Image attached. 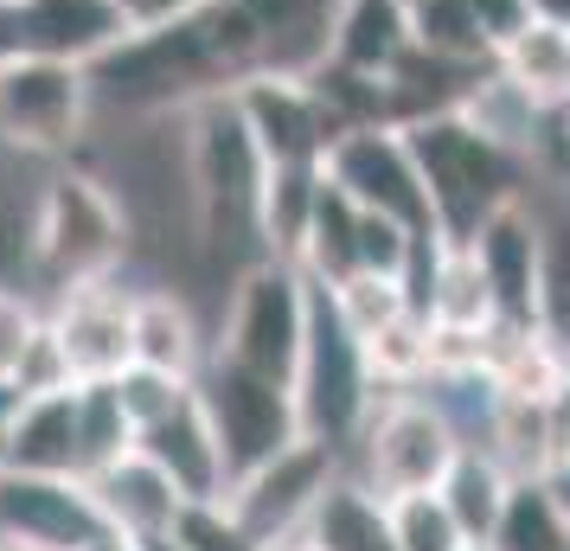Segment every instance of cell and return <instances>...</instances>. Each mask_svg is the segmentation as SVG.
I'll list each match as a JSON object with an SVG mask.
<instances>
[{
    "label": "cell",
    "mask_w": 570,
    "mask_h": 551,
    "mask_svg": "<svg viewBox=\"0 0 570 551\" xmlns=\"http://www.w3.org/2000/svg\"><path fill=\"white\" fill-rule=\"evenodd\" d=\"M129 237L135 218L122 193L83 167H65L32 199V283H46L52 295L109 283L129 257Z\"/></svg>",
    "instance_id": "cell-1"
},
{
    "label": "cell",
    "mask_w": 570,
    "mask_h": 551,
    "mask_svg": "<svg viewBox=\"0 0 570 551\" xmlns=\"http://www.w3.org/2000/svg\"><path fill=\"white\" fill-rule=\"evenodd\" d=\"M404 141L416 155L423 193H430V218H436L442 244H468L474 225L493 206L519 199L513 186V148H500L493 135H481L462 109H436L404 122Z\"/></svg>",
    "instance_id": "cell-2"
},
{
    "label": "cell",
    "mask_w": 570,
    "mask_h": 551,
    "mask_svg": "<svg viewBox=\"0 0 570 551\" xmlns=\"http://www.w3.org/2000/svg\"><path fill=\"white\" fill-rule=\"evenodd\" d=\"M308 308H314V283L302 276V263L288 257L244 263L232 295H225V321H218L212 353H225V360L263 372L276 385H295L302 341H308Z\"/></svg>",
    "instance_id": "cell-3"
},
{
    "label": "cell",
    "mask_w": 570,
    "mask_h": 551,
    "mask_svg": "<svg viewBox=\"0 0 570 551\" xmlns=\"http://www.w3.org/2000/svg\"><path fill=\"white\" fill-rule=\"evenodd\" d=\"M353 443H360V481L379 500L436 494L449 462L462 455V423L449 417L442 397L379 392Z\"/></svg>",
    "instance_id": "cell-4"
},
{
    "label": "cell",
    "mask_w": 570,
    "mask_h": 551,
    "mask_svg": "<svg viewBox=\"0 0 570 551\" xmlns=\"http://www.w3.org/2000/svg\"><path fill=\"white\" fill-rule=\"evenodd\" d=\"M90 71L39 52H0V148L32 160L71 155L90 129Z\"/></svg>",
    "instance_id": "cell-5"
},
{
    "label": "cell",
    "mask_w": 570,
    "mask_h": 551,
    "mask_svg": "<svg viewBox=\"0 0 570 551\" xmlns=\"http://www.w3.org/2000/svg\"><path fill=\"white\" fill-rule=\"evenodd\" d=\"M288 392H295L302 430L321 436V443H334V449H346L360 436L365 411H372V397H379L372 372H365V346L340 327L327 289H314L308 341H302V366H295V385H288Z\"/></svg>",
    "instance_id": "cell-6"
},
{
    "label": "cell",
    "mask_w": 570,
    "mask_h": 551,
    "mask_svg": "<svg viewBox=\"0 0 570 551\" xmlns=\"http://www.w3.org/2000/svg\"><path fill=\"white\" fill-rule=\"evenodd\" d=\"M193 397H199V411H206L232 474L257 469L263 455H276L283 443L302 436L295 392L276 385V378H263V372H250V366H237V360H225V353H206V366L193 378Z\"/></svg>",
    "instance_id": "cell-7"
},
{
    "label": "cell",
    "mask_w": 570,
    "mask_h": 551,
    "mask_svg": "<svg viewBox=\"0 0 570 551\" xmlns=\"http://www.w3.org/2000/svg\"><path fill=\"white\" fill-rule=\"evenodd\" d=\"M334 474H340V449L302 430L295 443H283L276 455H263L257 469L232 474V488H225V513H232L257 545L302 539L314 500L327 494Z\"/></svg>",
    "instance_id": "cell-8"
},
{
    "label": "cell",
    "mask_w": 570,
    "mask_h": 551,
    "mask_svg": "<svg viewBox=\"0 0 570 551\" xmlns=\"http://www.w3.org/2000/svg\"><path fill=\"white\" fill-rule=\"evenodd\" d=\"M321 174L360 211H385L404 232L436 237L430 193H423V174H416V155H411V141H404V129H391V122H353V129H340L334 148L321 155Z\"/></svg>",
    "instance_id": "cell-9"
},
{
    "label": "cell",
    "mask_w": 570,
    "mask_h": 551,
    "mask_svg": "<svg viewBox=\"0 0 570 551\" xmlns=\"http://www.w3.org/2000/svg\"><path fill=\"white\" fill-rule=\"evenodd\" d=\"M237 116H244V129L257 141L263 167H321V155L334 148V135L346 129L340 122V109L321 97V83L314 78H257L232 90Z\"/></svg>",
    "instance_id": "cell-10"
},
{
    "label": "cell",
    "mask_w": 570,
    "mask_h": 551,
    "mask_svg": "<svg viewBox=\"0 0 570 551\" xmlns=\"http://www.w3.org/2000/svg\"><path fill=\"white\" fill-rule=\"evenodd\" d=\"M0 532L39 551H83L109 532L83 474H0Z\"/></svg>",
    "instance_id": "cell-11"
},
{
    "label": "cell",
    "mask_w": 570,
    "mask_h": 551,
    "mask_svg": "<svg viewBox=\"0 0 570 551\" xmlns=\"http://www.w3.org/2000/svg\"><path fill=\"white\" fill-rule=\"evenodd\" d=\"M116 39H129V20L116 13V0H20V7H0V52L97 65Z\"/></svg>",
    "instance_id": "cell-12"
},
{
    "label": "cell",
    "mask_w": 570,
    "mask_h": 551,
    "mask_svg": "<svg viewBox=\"0 0 570 551\" xmlns=\"http://www.w3.org/2000/svg\"><path fill=\"white\" fill-rule=\"evenodd\" d=\"M539 232L544 225L525 211V199H507L468 237V257L488 276L500 327H532L539 321Z\"/></svg>",
    "instance_id": "cell-13"
},
{
    "label": "cell",
    "mask_w": 570,
    "mask_h": 551,
    "mask_svg": "<svg viewBox=\"0 0 570 551\" xmlns=\"http://www.w3.org/2000/svg\"><path fill=\"white\" fill-rule=\"evenodd\" d=\"M46 321H52L78 385H104V378H116L129 366V289H116V276L52 295Z\"/></svg>",
    "instance_id": "cell-14"
},
{
    "label": "cell",
    "mask_w": 570,
    "mask_h": 551,
    "mask_svg": "<svg viewBox=\"0 0 570 551\" xmlns=\"http://www.w3.org/2000/svg\"><path fill=\"white\" fill-rule=\"evenodd\" d=\"M83 481H90V494H97V506H104L109 532H122V539H135V545H160V539L174 532V520H180V506H186L180 488H174L141 449H122L116 462L90 469Z\"/></svg>",
    "instance_id": "cell-15"
},
{
    "label": "cell",
    "mask_w": 570,
    "mask_h": 551,
    "mask_svg": "<svg viewBox=\"0 0 570 551\" xmlns=\"http://www.w3.org/2000/svg\"><path fill=\"white\" fill-rule=\"evenodd\" d=\"M135 449H141V455L180 488V500H225V488H232L225 449H218V436H212L199 397H186L174 417H160L155 430H141Z\"/></svg>",
    "instance_id": "cell-16"
},
{
    "label": "cell",
    "mask_w": 570,
    "mask_h": 551,
    "mask_svg": "<svg viewBox=\"0 0 570 551\" xmlns=\"http://www.w3.org/2000/svg\"><path fill=\"white\" fill-rule=\"evenodd\" d=\"M206 334L186 308L180 289H135L129 295V360L135 366L174 372V378H199L206 366Z\"/></svg>",
    "instance_id": "cell-17"
},
{
    "label": "cell",
    "mask_w": 570,
    "mask_h": 551,
    "mask_svg": "<svg viewBox=\"0 0 570 551\" xmlns=\"http://www.w3.org/2000/svg\"><path fill=\"white\" fill-rule=\"evenodd\" d=\"M7 469L20 474H83L78 443V385L46 397H20L7 417Z\"/></svg>",
    "instance_id": "cell-18"
},
{
    "label": "cell",
    "mask_w": 570,
    "mask_h": 551,
    "mask_svg": "<svg viewBox=\"0 0 570 551\" xmlns=\"http://www.w3.org/2000/svg\"><path fill=\"white\" fill-rule=\"evenodd\" d=\"M411 52V7L404 0H340L334 7V58L340 71L391 78Z\"/></svg>",
    "instance_id": "cell-19"
},
{
    "label": "cell",
    "mask_w": 570,
    "mask_h": 551,
    "mask_svg": "<svg viewBox=\"0 0 570 551\" xmlns=\"http://www.w3.org/2000/svg\"><path fill=\"white\" fill-rule=\"evenodd\" d=\"M302 539L314 551H397L385 500L372 494L360 474H334L327 481V494L314 500L308 525H302Z\"/></svg>",
    "instance_id": "cell-20"
},
{
    "label": "cell",
    "mask_w": 570,
    "mask_h": 551,
    "mask_svg": "<svg viewBox=\"0 0 570 551\" xmlns=\"http://www.w3.org/2000/svg\"><path fill=\"white\" fill-rule=\"evenodd\" d=\"M493 71L513 83L519 97H532L539 109H551L570 90V27H564V20L532 13V20H525L500 52H493Z\"/></svg>",
    "instance_id": "cell-21"
},
{
    "label": "cell",
    "mask_w": 570,
    "mask_h": 551,
    "mask_svg": "<svg viewBox=\"0 0 570 551\" xmlns=\"http://www.w3.org/2000/svg\"><path fill=\"white\" fill-rule=\"evenodd\" d=\"M314 199H321V167H263V186H257V244L263 257H288L302 250L308 237V218H314Z\"/></svg>",
    "instance_id": "cell-22"
},
{
    "label": "cell",
    "mask_w": 570,
    "mask_h": 551,
    "mask_svg": "<svg viewBox=\"0 0 570 551\" xmlns=\"http://www.w3.org/2000/svg\"><path fill=\"white\" fill-rule=\"evenodd\" d=\"M564 372H570V360L544 341L539 327H500V341H493V353H488V392L544 404V397L558 392Z\"/></svg>",
    "instance_id": "cell-23"
},
{
    "label": "cell",
    "mask_w": 570,
    "mask_h": 551,
    "mask_svg": "<svg viewBox=\"0 0 570 551\" xmlns=\"http://www.w3.org/2000/svg\"><path fill=\"white\" fill-rule=\"evenodd\" d=\"M436 494L449 500V513H455V525L468 532V545H488L493 520H500V506H507V494H513V474L500 469L481 443H462V455L449 462Z\"/></svg>",
    "instance_id": "cell-24"
},
{
    "label": "cell",
    "mask_w": 570,
    "mask_h": 551,
    "mask_svg": "<svg viewBox=\"0 0 570 551\" xmlns=\"http://www.w3.org/2000/svg\"><path fill=\"white\" fill-rule=\"evenodd\" d=\"M481 449H488L513 481H539V474L551 469V423H544V404H525V397H493L488 392Z\"/></svg>",
    "instance_id": "cell-25"
},
{
    "label": "cell",
    "mask_w": 570,
    "mask_h": 551,
    "mask_svg": "<svg viewBox=\"0 0 570 551\" xmlns=\"http://www.w3.org/2000/svg\"><path fill=\"white\" fill-rule=\"evenodd\" d=\"M488 551H570V520L544 481H513V494L488 532Z\"/></svg>",
    "instance_id": "cell-26"
},
{
    "label": "cell",
    "mask_w": 570,
    "mask_h": 551,
    "mask_svg": "<svg viewBox=\"0 0 570 551\" xmlns=\"http://www.w3.org/2000/svg\"><path fill=\"white\" fill-rule=\"evenodd\" d=\"M411 7V46L449 65H493V46L468 0H404Z\"/></svg>",
    "instance_id": "cell-27"
},
{
    "label": "cell",
    "mask_w": 570,
    "mask_h": 551,
    "mask_svg": "<svg viewBox=\"0 0 570 551\" xmlns=\"http://www.w3.org/2000/svg\"><path fill=\"white\" fill-rule=\"evenodd\" d=\"M327 302H334L340 327L353 341H372L379 327L411 315V283L404 276H379V269H353V276H340L334 289H327Z\"/></svg>",
    "instance_id": "cell-28"
},
{
    "label": "cell",
    "mask_w": 570,
    "mask_h": 551,
    "mask_svg": "<svg viewBox=\"0 0 570 551\" xmlns=\"http://www.w3.org/2000/svg\"><path fill=\"white\" fill-rule=\"evenodd\" d=\"M532 327L570 360V225L539 232V321Z\"/></svg>",
    "instance_id": "cell-29"
},
{
    "label": "cell",
    "mask_w": 570,
    "mask_h": 551,
    "mask_svg": "<svg viewBox=\"0 0 570 551\" xmlns=\"http://www.w3.org/2000/svg\"><path fill=\"white\" fill-rule=\"evenodd\" d=\"M385 513H391L397 551H468V532L455 525L442 494H397L385 500Z\"/></svg>",
    "instance_id": "cell-30"
},
{
    "label": "cell",
    "mask_w": 570,
    "mask_h": 551,
    "mask_svg": "<svg viewBox=\"0 0 570 551\" xmlns=\"http://www.w3.org/2000/svg\"><path fill=\"white\" fill-rule=\"evenodd\" d=\"M109 392H116V404H122V417L135 423V436L141 430H155L160 417H174L186 397H193V378H174V372H155V366H122L116 378H109Z\"/></svg>",
    "instance_id": "cell-31"
},
{
    "label": "cell",
    "mask_w": 570,
    "mask_h": 551,
    "mask_svg": "<svg viewBox=\"0 0 570 551\" xmlns=\"http://www.w3.org/2000/svg\"><path fill=\"white\" fill-rule=\"evenodd\" d=\"M78 443H83V474L104 469V462H116L122 449H135V423L122 417V404H116V392L104 385H78Z\"/></svg>",
    "instance_id": "cell-32"
},
{
    "label": "cell",
    "mask_w": 570,
    "mask_h": 551,
    "mask_svg": "<svg viewBox=\"0 0 570 551\" xmlns=\"http://www.w3.org/2000/svg\"><path fill=\"white\" fill-rule=\"evenodd\" d=\"M167 545L174 551H263L257 539L225 513V500H186L174 532H167Z\"/></svg>",
    "instance_id": "cell-33"
},
{
    "label": "cell",
    "mask_w": 570,
    "mask_h": 551,
    "mask_svg": "<svg viewBox=\"0 0 570 551\" xmlns=\"http://www.w3.org/2000/svg\"><path fill=\"white\" fill-rule=\"evenodd\" d=\"M20 397H46V392H71L78 378H71V360H65V346H58L52 321L39 315V327H32L27 353H20V366H13V378H7Z\"/></svg>",
    "instance_id": "cell-34"
},
{
    "label": "cell",
    "mask_w": 570,
    "mask_h": 551,
    "mask_svg": "<svg viewBox=\"0 0 570 551\" xmlns=\"http://www.w3.org/2000/svg\"><path fill=\"white\" fill-rule=\"evenodd\" d=\"M32 327H39V308H32L27 289H13V283H0V378H13L20 366V353H27Z\"/></svg>",
    "instance_id": "cell-35"
},
{
    "label": "cell",
    "mask_w": 570,
    "mask_h": 551,
    "mask_svg": "<svg viewBox=\"0 0 570 551\" xmlns=\"http://www.w3.org/2000/svg\"><path fill=\"white\" fill-rule=\"evenodd\" d=\"M468 7H474V20H481V32H488L493 52H500L525 20H532V0H468Z\"/></svg>",
    "instance_id": "cell-36"
},
{
    "label": "cell",
    "mask_w": 570,
    "mask_h": 551,
    "mask_svg": "<svg viewBox=\"0 0 570 551\" xmlns=\"http://www.w3.org/2000/svg\"><path fill=\"white\" fill-rule=\"evenodd\" d=\"M186 7H199V0H116V13H122V20H129V32L167 27V20H180Z\"/></svg>",
    "instance_id": "cell-37"
},
{
    "label": "cell",
    "mask_w": 570,
    "mask_h": 551,
    "mask_svg": "<svg viewBox=\"0 0 570 551\" xmlns=\"http://www.w3.org/2000/svg\"><path fill=\"white\" fill-rule=\"evenodd\" d=\"M544 423H551V462H570V372L544 397Z\"/></svg>",
    "instance_id": "cell-38"
},
{
    "label": "cell",
    "mask_w": 570,
    "mask_h": 551,
    "mask_svg": "<svg viewBox=\"0 0 570 551\" xmlns=\"http://www.w3.org/2000/svg\"><path fill=\"white\" fill-rule=\"evenodd\" d=\"M539 481H544V488H551V500L564 506V520H570V462H551V469H544Z\"/></svg>",
    "instance_id": "cell-39"
},
{
    "label": "cell",
    "mask_w": 570,
    "mask_h": 551,
    "mask_svg": "<svg viewBox=\"0 0 570 551\" xmlns=\"http://www.w3.org/2000/svg\"><path fill=\"white\" fill-rule=\"evenodd\" d=\"M544 116L558 122V135H564V148H570V90H564V97H558V104H551V109H544Z\"/></svg>",
    "instance_id": "cell-40"
},
{
    "label": "cell",
    "mask_w": 570,
    "mask_h": 551,
    "mask_svg": "<svg viewBox=\"0 0 570 551\" xmlns=\"http://www.w3.org/2000/svg\"><path fill=\"white\" fill-rule=\"evenodd\" d=\"M83 551H148V545H135V539H122V532H104L97 545H83Z\"/></svg>",
    "instance_id": "cell-41"
},
{
    "label": "cell",
    "mask_w": 570,
    "mask_h": 551,
    "mask_svg": "<svg viewBox=\"0 0 570 551\" xmlns=\"http://www.w3.org/2000/svg\"><path fill=\"white\" fill-rule=\"evenodd\" d=\"M532 13H544V20H564V27H570V0H532Z\"/></svg>",
    "instance_id": "cell-42"
},
{
    "label": "cell",
    "mask_w": 570,
    "mask_h": 551,
    "mask_svg": "<svg viewBox=\"0 0 570 551\" xmlns=\"http://www.w3.org/2000/svg\"><path fill=\"white\" fill-rule=\"evenodd\" d=\"M13 404H20V392H13V385H7V378H0V423L13 417Z\"/></svg>",
    "instance_id": "cell-43"
},
{
    "label": "cell",
    "mask_w": 570,
    "mask_h": 551,
    "mask_svg": "<svg viewBox=\"0 0 570 551\" xmlns=\"http://www.w3.org/2000/svg\"><path fill=\"white\" fill-rule=\"evenodd\" d=\"M263 551H314L308 539H283V545H263Z\"/></svg>",
    "instance_id": "cell-44"
},
{
    "label": "cell",
    "mask_w": 570,
    "mask_h": 551,
    "mask_svg": "<svg viewBox=\"0 0 570 551\" xmlns=\"http://www.w3.org/2000/svg\"><path fill=\"white\" fill-rule=\"evenodd\" d=\"M0 551H39V545H27V539H7V532H0Z\"/></svg>",
    "instance_id": "cell-45"
},
{
    "label": "cell",
    "mask_w": 570,
    "mask_h": 551,
    "mask_svg": "<svg viewBox=\"0 0 570 551\" xmlns=\"http://www.w3.org/2000/svg\"><path fill=\"white\" fill-rule=\"evenodd\" d=\"M0 474H7V423H0Z\"/></svg>",
    "instance_id": "cell-46"
},
{
    "label": "cell",
    "mask_w": 570,
    "mask_h": 551,
    "mask_svg": "<svg viewBox=\"0 0 570 551\" xmlns=\"http://www.w3.org/2000/svg\"><path fill=\"white\" fill-rule=\"evenodd\" d=\"M148 551H174V545H167V539H160V545H148Z\"/></svg>",
    "instance_id": "cell-47"
},
{
    "label": "cell",
    "mask_w": 570,
    "mask_h": 551,
    "mask_svg": "<svg viewBox=\"0 0 570 551\" xmlns=\"http://www.w3.org/2000/svg\"><path fill=\"white\" fill-rule=\"evenodd\" d=\"M0 7H20V0H0Z\"/></svg>",
    "instance_id": "cell-48"
}]
</instances>
